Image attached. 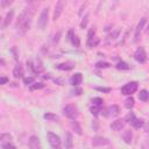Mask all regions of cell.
I'll use <instances>...</instances> for the list:
<instances>
[{
	"instance_id": "cell-21",
	"label": "cell",
	"mask_w": 149,
	"mask_h": 149,
	"mask_svg": "<svg viewBox=\"0 0 149 149\" xmlns=\"http://www.w3.org/2000/svg\"><path fill=\"white\" fill-rule=\"evenodd\" d=\"M73 143H72V134L68 132L65 134V149H72Z\"/></svg>"
},
{
	"instance_id": "cell-27",
	"label": "cell",
	"mask_w": 149,
	"mask_h": 149,
	"mask_svg": "<svg viewBox=\"0 0 149 149\" xmlns=\"http://www.w3.org/2000/svg\"><path fill=\"white\" fill-rule=\"evenodd\" d=\"M125 106L128 108V109H130L133 106H134V98L130 95V97H128L127 99H126V101H125Z\"/></svg>"
},
{
	"instance_id": "cell-19",
	"label": "cell",
	"mask_w": 149,
	"mask_h": 149,
	"mask_svg": "<svg viewBox=\"0 0 149 149\" xmlns=\"http://www.w3.org/2000/svg\"><path fill=\"white\" fill-rule=\"evenodd\" d=\"M13 76H14V78H16V79L23 77V68H22V65H21L20 63L16 64L15 68L13 69Z\"/></svg>"
},
{
	"instance_id": "cell-3",
	"label": "cell",
	"mask_w": 149,
	"mask_h": 149,
	"mask_svg": "<svg viewBox=\"0 0 149 149\" xmlns=\"http://www.w3.org/2000/svg\"><path fill=\"white\" fill-rule=\"evenodd\" d=\"M101 114L105 118H115L120 114V107L118 105H111L107 106L105 109L101 111Z\"/></svg>"
},
{
	"instance_id": "cell-22",
	"label": "cell",
	"mask_w": 149,
	"mask_h": 149,
	"mask_svg": "<svg viewBox=\"0 0 149 149\" xmlns=\"http://www.w3.org/2000/svg\"><path fill=\"white\" fill-rule=\"evenodd\" d=\"M132 139H133V134L130 130H125L122 133V140L126 142V143H132Z\"/></svg>"
},
{
	"instance_id": "cell-12",
	"label": "cell",
	"mask_w": 149,
	"mask_h": 149,
	"mask_svg": "<svg viewBox=\"0 0 149 149\" xmlns=\"http://www.w3.org/2000/svg\"><path fill=\"white\" fill-rule=\"evenodd\" d=\"M64 6H65L64 1H58V2L55 5V10H54V15H52V20H54V21H56V20L59 17V15L62 14V12H63V9H64Z\"/></svg>"
},
{
	"instance_id": "cell-13",
	"label": "cell",
	"mask_w": 149,
	"mask_h": 149,
	"mask_svg": "<svg viewBox=\"0 0 149 149\" xmlns=\"http://www.w3.org/2000/svg\"><path fill=\"white\" fill-rule=\"evenodd\" d=\"M146 22H147V19H146V17H142V19L140 20V22L137 23V26H136V28H135V34H134V41H137V40L140 38L141 31H142V29H143Z\"/></svg>"
},
{
	"instance_id": "cell-2",
	"label": "cell",
	"mask_w": 149,
	"mask_h": 149,
	"mask_svg": "<svg viewBox=\"0 0 149 149\" xmlns=\"http://www.w3.org/2000/svg\"><path fill=\"white\" fill-rule=\"evenodd\" d=\"M63 113L66 118L71 119V120H76L78 116V108L76 105L73 104H69L63 108Z\"/></svg>"
},
{
	"instance_id": "cell-7",
	"label": "cell",
	"mask_w": 149,
	"mask_h": 149,
	"mask_svg": "<svg viewBox=\"0 0 149 149\" xmlns=\"http://www.w3.org/2000/svg\"><path fill=\"white\" fill-rule=\"evenodd\" d=\"M48 16H49V9L48 7L43 8L41 14H40V17H38V21H37V24H38V28L40 29H44L48 24Z\"/></svg>"
},
{
	"instance_id": "cell-29",
	"label": "cell",
	"mask_w": 149,
	"mask_h": 149,
	"mask_svg": "<svg viewBox=\"0 0 149 149\" xmlns=\"http://www.w3.org/2000/svg\"><path fill=\"white\" fill-rule=\"evenodd\" d=\"M101 111H102V109H101V106H93V105H92V107H91V113H92L93 115H98Z\"/></svg>"
},
{
	"instance_id": "cell-6",
	"label": "cell",
	"mask_w": 149,
	"mask_h": 149,
	"mask_svg": "<svg viewBox=\"0 0 149 149\" xmlns=\"http://www.w3.org/2000/svg\"><path fill=\"white\" fill-rule=\"evenodd\" d=\"M137 81H129L127 84H125L122 87H121V93L123 95H132L133 93H135V91L137 90Z\"/></svg>"
},
{
	"instance_id": "cell-24",
	"label": "cell",
	"mask_w": 149,
	"mask_h": 149,
	"mask_svg": "<svg viewBox=\"0 0 149 149\" xmlns=\"http://www.w3.org/2000/svg\"><path fill=\"white\" fill-rule=\"evenodd\" d=\"M43 118L45 120H48V121H58V116L56 114H54V113H45L43 115Z\"/></svg>"
},
{
	"instance_id": "cell-34",
	"label": "cell",
	"mask_w": 149,
	"mask_h": 149,
	"mask_svg": "<svg viewBox=\"0 0 149 149\" xmlns=\"http://www.w3.org/2000/svg\"><path fill=\"white\" fill-rule=\"evenodd\" d=\"M95 90L99 91V92H105V93L111 92V87H97Z\"/></svg>"
},
{
	"instance_id": "cell-9",
	"label": "cell",
	"mask_w": 149,
	"mask_h": 149,
	"mask_svg": "<svg viewBox=\"0 0 149 149\" xmlns=\"http://www.w3.org/2000/svg\"><path fill=\"white\" fill-rule=\"evenodd\" d=\"M134 58H135L136 62H139L141 64H143V63L147 62V58L148 57H147V54H146V50H144L143 47H139L136 49V51L134 54Z\"/></svg>"
},
{
	"instance_id": "cell-4",
	"label": "cell",
	"mask_w": 149,
	"mask_h": 149,
	"mask_svg": "<svg viewBox=\"0 0 149 149\" xmlns=\"http://www.w3.org/2000/svg\"><path fill=\"white\" fill-rule=\"evenodd\" d=\"M125 121L129 122V123H130L134 128H136V129H140V128L143 126V121H142L141 119L136 118L135 114H134L133 112H129V113L125 116Z\"/></svg>"
},
{
	"instance_id": "cell-20",
	"label": "cell",
	"mask_w": 149,
	"mask_h": 149,
	"mask_svg": "<svg viewBox=\"0 0 149 149\" xmlns=\"http://www.w3.org/2000/svg\"><path fill=\"white\" fill-rule=\"evenodd\" d=\"M74 68V64L73 63H61V64H57L56 65V69L58 70H63V71H70Z\"/></svg>"
},
{
	"instance_id": "cell-17",
	"label": "cell",
	"mask_w": 149,
	"mask_h": 149,
	"mask_svg": "<svg viewBox=\"0 0 149 149\" xmlns=\"http://www.w3.org/2000/svg\"><path fill=\"white\" fill-rule=\"evenodd\" d=\"M68 36H69V40H70L71 44H72L73 47H76V48H79V45H80V40H79V37H78L72 30H69Z\"/></svg>"
},
{
	"instance_id": "cell-16",
	"label": "cell",
	"mask_w": 149,
	"mask_h": 149,
	"mask_svg": "<svg viewBox=\"0 0 149 149\" xmlns=\"http://www.w3.org/2000/svg\"><path fill=\"white\" fill-rule=\"evenodd\" d=\"M81 81H83V76H81L80 72H77V73L72 74L71 78H70V84L72 86H79L81 84Z\"/></svg>"
},
{
	"instance_id": "cell-23",
	"label": "cell",
	"mask_w": 149,
	"mask_h": 149,
	"mask_svg": "<svg viewBox=\"0 0 149 149\" xmlns=\"http://www.w3.org/2000/svg\"><path fill=\"white\" fill-rule=\"evenodd\" d=\"M139 99L143 102L149 101V92L147 90H141L140 93H139Z\"/></svg>"
},
{
	"instance_id": "cell-15",
	"label": "cell",
	"mask_w": 149,
	"mask_h": 149,
	"mask_svg": "<svg viewBox=\"0 0 149 149\" xmlns=\"http://www.w3.org/2000/svg\"><path fill=\"white\" fill-rule=\"evenodd\" d=\"M108 140L106 139V137H102V136H94L93 137V140H92V144L94 146V147H101V146H106V144H108Z\"/></svg>"
},
{
	"instance_id": "cell-14",
	"label": "cell",
	"mask_w": 149,
	"mask_h": 149,
	"mask_svg": "<svg viewBox=\"0 0 149 149\" xmlns=\"http://www.w3.org/2000/svg\"><path fill=\"white\" fill-rule=\"evenodd\" d=\"M111 129L115 130V132H119L121 130L123 127H125V119H118V120H114L111 125H109Z\"/></svg>"
},
{
	"instance_id": "cell-30",
	"label": "cell",
	"mask_w": 149,
	"mask_h": 149,
	"mask_svg": "<svg viewBox=\"0 0 149 149\" xmlns=\"http://www.w3.org/2000/svg\"><path fill=\"white\" fill-rule=\"evenodd\" d=\"M71 125H72V127L76 129V132H77V134H79V135H81V128L79 127V125H78V122L76 121V120H72L71 121Z\"/></svg>"
},
{
	"instance_id": "cell-26",
	"label": "cell",
	"mask_w": 149,
	"mask_h": 149,
	"mask_svg": "<svg viewBox=\"0 0 149 149\" xmlns=\"http://www.w3.org/2000/svg\"><path fill=\"white\" fill-rule=\"evenodd\" d=\"M43 87H44V84H42V83H34V84H31L29 86V90L30 91H35V90H41Z\"/></svg>"
},
{
	"instance_id": "cell-28",
	"label": "cell",
	"mask_w": 149,
	"mask_h": 149,
	"mask_svg": "<svg viewBox=\"0 0 149 149\" xmlns=\"http://www.w3.org/2000/svg\"><path fill=\"white\" fill-rule=\"evenodd\" d=\"M109 66H111V64L107 63V62H98V63H95V68H98V69H106V68H109Z\"/></svg>"
},
{
	"instance_id": "cell-37",
	"label": "cell",
	"mask_w": 149,
	"mask_h": 149,
	"mask_svg": "<svg viewBox=\"0 0 149 149\" xmlns=\"http://www.w3.org/2000/svg\"><path fill=\"white\" fill-rule=\"evenodd\" d=\"M146 31L149 34V23H148V26H147V29H146Z\"/></svg>"
},
{
	"instance_id": "cell-1",
	"label": "cell",
	"mask_w": 149,
	"mask_h": 149,
	"mask_svg": "<svg viewBox=\"0 0 149 149\" xmlns=\"http://www.w3.org/2000/svg\"><path fill=\"white\" fill-rule=\"evenodd\" d=\"M31 21H33V9L27 7L22 10V13L19 15L16 20V23H15L16 33L19 35H24L29 30Z\"/></svg>"
},
{
	"instance_id": "cell-31",
	"label": "cell",
	"mask_w": 149,
	"mask_h": 149,
	"mask_svg": "<svg viewBox=\"0 0 149 149\" xmlns=\"http://www.w3.org/2000/svg\"><path fill=\"white\" fill-rule=\"evenodd\" d=\"M102 102H104V100L101 98H93L92 99V105L93 106H101L102 107Z\"/></svg>"
},
{
	"instance_id": "cell-18",
	"label": "cell",
	"mask_w": 149,
	"mask_h": 149,
	"mask_svg": "<svg viewBox=\"0 0 149 149\" xmlns=\"http://www.w3.org/2000/svg\"><path fill=\"white\" fill-rule=\"evenodd\" d=\"M13 16H14V10L13 9H10L9 12H7V14H6L5 19H3V22H2V29H6L10 24V22L13 20Z\"/></svg>"
},
{
	"instance_id": "cell-35",
	"label": "cell",
	"mask_w": 149,
	"mask_h": 149,
	"mask_svg": "<svg viewBox=\"0 0 149 149\" xmlns=\"http://www.w3.org/2000/svg\"><path fill=\"white\" fill-rule=\"evenodd\" d=\"M7 81H8V78H6V77H1V79H0V84H1V85H5Z\"/></svg>"
},
{
	"instance_id": "cell-8",
	"label": "cell",
	"mask_w": 149,
	"mask_h": 149,
	"mask_svg": "<svg viewBox=\"0 0 149 149\" xmlns=\"http://www.w3.org/2000/svg\"><path fill=\"white\" fill-rule=\"evenodd\" d=\"M98 43H99V40L95 37V28L92 27L88 29V33H87V47L92 48V47H95Z\"/></svg>"
},
{
	"instance_id": "cell-10",
	"label": "cell",
	"mask_w": 149,
	"mask_h": 149,
	"mask_svg": "<svg viewBox=\"0 0 149 149\" xmlns=\"http://www.w3.org/2000/svg\"><path fill=\"white\" fill-rule=\"evenodd\" d=\"M28 146H29L30 149H42L40 139H38V136H36V135H31V136L29 137Z\"/></svg>"
},
{
	"instance_id": "cell-5",
	"label": "cell",
	"mask_w": 149,
	"mask_h": 149,
	"mask_svg": "<svg viewBox=\"0 0 149 149\" xmlns=\"http://www.w3.org/2000/svg\"><path fill=\"white\" fill-rule=\"evenodd\" d=\"M47 139H48V142L52 149H61V139L58 135H56L52 132H48Z\"/></svg>"
},
{
	"instance_id": "cell-32",
	"label": "cell",
	"mask_w": 149,
	"mask_h": 149,
	"mask_svg": "<svg viewBox=\"0 0 149 149\" xmlns=\"http://www.w3.org/2000/svg\"><path fill=\"white\" fill-rule=\"evenodd\" d=\"M23 84L24 85H31V84H34V78L33 77H26V78H23Z\"/></svg>"
},
{
	"instance_id": "cell-36",
	"label": "cell",
	"mask_w": 149,
	"mask_h": 149,
	"mask_svg": "<svg viewBox=\"0 0 149 149\" xmlns=\"http://www.w3.org/2000/svg\"><path fill=\"white\" fill-rule=\"evenodd\" d=\"M10 3H12V1H1V7H5V6L10 5Z\"/></svg>"
},
{
	"instance_id": "cell-33",
	"label": "cell",
	"mask_w": 149,
	"mask_h": 149,
	"mask_svg": "<svg viewBox=\"0 0 149 149\" xmlns=\"http://www.w3.org/2000/svg\"><path fill=\"white\" fill-rule=\"evenodd\" d=\"M87 21H88V14H85V17L83 19V21H81V23H80V28H85L86 27V24H87Z\"/></svg>"
},
{
	"instance_id": "cell-25",
	"label": "cell",
	"mask_w": 149,
	"mask_h": 149,
	"mask_svg": "<svg viewBox=\"0 0 149 149\" xmlns=\"http://www.w3.org/2000/svg\"><path fill=\"white\" fill-rule=\"evenodd\" d=\"M116 69H118V70H129V69H130V66H129L126 62L120 61V62L116 64Z\"/></svg>"
},
{
	"instance_id": "cell-11",
	"label": "cell",
	"mask_w": 149,
	"mask_h": 149,
	"mask_svg": "<svg viewBox=\"0 0 149 149\" xmlns=\"http://www.w3.org/2000/svg\"><path fill=\"white\" fill-rule=\"evenodd\" d=\"M10 136L6 140V134H2L1 135V137H0V141H1V147H2V149H16L15 148V146L12 143V141H10Z\"/></svg>"
}]
</instances>
